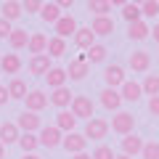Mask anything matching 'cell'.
Listing matches in <instances>:
<instances>
[{
  "instance_id": "obj_1",
  "label": "cell",
  "mask_w": 159,
  "mask_h": 159,
  "mask_svg": "<svg viewBox=\"0 0 159 159\" xmlns=\"http://www.w3.org/2000/svg\"><path fill=\"white\" fill-rule=\"evenodd\" d=\"M109 133V122L101 117H90L88 119V125H85V133L82 135L88 138V141H101V138H106Z\"/></svg>"
},
{
  "instance_id": "obj_2",
  "label": "cell",
  "mask_w": 159,
  "mask_h": 159,
  "mask_svg": "<svg viewBox=\"0 0 159 159\" xmlns=\"http://www.w3.org/2000/svg\"><path fill=\"white\" fill-rule=\"evenodd\" d=\"M40 146L43 148H58L61 146V141H64V135H61V130H58L56 125H45V127H40Z\"/></svg>"
},
{
  "instance_id": "obj_3",
  "label": "cell",
  "mask_w": 159,
  "mask_h": 159,
  "mask_svg": "<svg viewBox=\"0 0 159 159\" xmlns=\"http://www.w3.org/2000/svg\"><path fill=\"white\" fill-rule=\"evenodd\" d=\"M93 109H96V106H93V101L88 96H74L72 103H69V111H72L77 119H90L93 117Z\"/></svg>"
},
{
  "instance_id": "obj_4",
  "label": "cell",
  "mask_w": 159,
  "mask_h": 159,
  "mask_svg": "<svg viewBox=\"0 0 159 159\" xmlns=\"http://www.w3.org/2000/svg\"><path fill=\"white\" fill-rule=\"evenodd\" d=\"M111 127L114 133H119V135H127V133H133V127H135V117H133L130 111H117L111 117Z\"/></svg>"
},
{
  "instance_id": "obj_5",
  "label": "cell",
  "mask_w": 159,
  "mask_h": 159,
  "mask_svg": "<svg viewBox=\"0 0 159 159\" xmlns=\"http://www.w3.org/2000/svg\"><path fill=\"white\" fill-rule=\"evenodd\" d=\"M16 125H19L21 133H37L40 127H43V119H40L37 111H27V109H24V111L16 117Z\"/></svg>"
},
{
  "instance_id": "obj_6",
  "label": "cell",
  "mask_w": 159,
  "mask_h": 159,
  "mask_svg": "<svg viewBox=\"0 0 159 159\" xmlns=\"http://www.w3.org/2000/svg\"><path fill=\"white\" fill-rule=\"evenodd\" d=\"M61 146L66 148L69 154H80V151H85V146H88V138L82 135V133H77V130H72V133H66V135H64V141H61Z\"/></svg>"
},
{
  "instance_id": "obj_7",
  "label": "cell",
  "mask_w": 159,
  "mask_h": 159,
  "mask_svg": "<svg viewBox=\"0 0 159 159\" xmlns=\"http://www.w3.org/2000/svg\"><path fill=\"white\" fill-rule=\"evenodd\" d=\"M24 103H27V111H43V109L51 103V98L45 96V90H29L27 98H24Z\"/></svg>"
},
{
  "instance_id": "obj_8",
  "label": "cell",
  "mask_w": 159,
  "mask_h": 159,
  "mask_svg": "<svg viewBox=\"0 0 159 159\" xmlns=\"http://www.w3.org/2000/svg\"><path fill=\"white\" fill-rule=\"evenodd\" d=\"M127 64H130L133 72L143 74V72H148V66H151V53L148 51H133L130 58H127Z\"/></svg>"
},
{
  "instance_id": "obj_9",
  "label": "cell",
  "mask_w": 159,
  "mask_h": 159,
  "mask_svg": "<svg viewBox=\"0 0 159 159\" xmlns=\"http://www.w3.org/2000/svg\"><path fill=\"white\" fill-rule=\"evenodd\" d=\"M88 74H90V64H88L85 56L74 58V61L69 64V69H66V77H69V80H85Z\"/></svg>"
},
{
  "instance_id": "obj_10",
  "label": "cell",
  "mask_w": 159,
  "mask_h": 159,
  "mask_svg": "<svg viewBox=\"0 0 159 159\" xmlns=\"http://www.w3.org/2000/svg\"><path fill=\"white\" fill-rule=\"evenodd\" d=\"M101 106L109 109V111H119V106H122V96H119L117 88H103V90H101Z\"/></svg>"
},
{
  "instance_id": "obj_11",
  "label": "cell",
  "mask_w": 159,
  "mask_h": 159,
  "mask_svg": "<svg viewBox=\"0 0 159 159\" xmlns=\"http://www.w3.org/2000/svg\"><path fill=\"white\" fill-rule=\"evenodd\" d=\"M119 96H122V101H130V103H135V101H141V96H143V88L138 85V82H133V80H125V82L119 85Z\"/></svg>"
},
{
  "instance_id": "obj_12",
  "label": "cell",
  "mask_w": 159,
  "mask_h": 159,
  "mask_svg": "<svg viewBox=\"0 0 159 159\" xmlns=\"http://www.w3.org/2000/svg\"><path fill=\"white\" fill-rule=\"evenodd\" d=\"M53 29H56V34L64 37V40L74 37V32H77V21H74V16H64V13H61V19L53 24Z\"/></svg>"
},
{
  "instance_id": "obj_13",
  "label": "cell",
  "mask_w": 159,
  "mask_h": 159,
  "mask_svg": "<svg viewBox=\"0 0 159 159\" xmlns=\"http://www.w3.org/2000/svg\"><path fill=\"white\" fill-rule=\"evenodd\" d=\"M103 82H106V88H119L122 82H125V69L117 66V64L106 66L103 69Z\"/></svg>"
},
{
  "instance_id": "obj_14",
  "label": "cell",
  "mask_w": 159,
  "mask_h": 159,
  "mask_svg": "<svg viewBox=\"0 0 159 159\" xmlns=\"http://www.w3.org/2000/svg\"><path fill=\"white\" fill-rule=\"evenodd\" d=\"M51 66H53V64H51V56H48V53H37V56L29 58V72H32V74H40V77H45Z\"/></svg>"
},
{
  "instance_id": "obj_15",
  "label": "cell",
  "mask_w": 159,
  "mask_h": 159,
  "mask_svg": "<svg viewBox=\"0 0 159 159\" xmlns=\"http://www.w3.org/2000/svg\"><path fill=\"white\" fill-rule=\"evenodd\" d=\"M19 135H21V130H19L16 122H3V125H0V143H3V146L19 143Z\"/></svg>"
},
{
  "instance_id": "obj_16",
  "label": "cell",
  "mask_w": 159,
  "mask_h": 159,
  "mask_svg": "<svg viewBox=\"0 0 159 159\" xmlns=\"http://www.w3.org/2000/svg\"><path fill=\"white\" fill-rule=\"evenodd\" d=\"M143 148V138L135 135V133H127L125 138H122V154H127V157H138Z\"/></svg>"
},
{
  "instance_id": "obj_17",
  "label": "cell",
  "mask_w": 159,
  "mask_h": 159,
  "mask_svg": "<svg viewBox=\"0 0 159 159\" xmlns=\"http://www.w3.org/2000/svg\"><path fill=\"white\" fill-rule=\"evenodd\" d=\"M74 45L88 51L90 45H96V32L90 27H77V32H74Z\"/></svg>"
},
{
  "instance_id": "obj_18",
  "label": "cell",
  "mask_w": 159,
  "mask_h": 159,
  "mask_svg": "<svg viewBox=\"0 0 159 159\" xmlns=\"http://www.w3.org/2000/svg\"><path fill=\"white\" fill-rule=\"evenodd\" d=\"M48 98H51V103H53V106H58V109H66L69 103H72L74 93L69 90L66 85H61V88H56V90H53V93H51Z\"/></svg>"
},
{
  "instance_id": "obj_19",
  "label": "cell",
  "mask_w": 159,
  "mask_h": 159,
  "mask_svg": "<svg viewBox=\"0 0 159 159\" xmlns=\"http://www.w3.org/2000/svg\"><path fill=\"white\" fill-rule=\"evenodd\" d=\"M90 29L96 32V37H98V34H101V37H106V34L114 32V19H111V16H93Z\"/></svg>"
},
{
  "instance_id": "obj_20",
  "label": "cell",
  "mask_w": 159,
  "mask_h": 159,
  "mask_svg": "<svg viewBox=\"0 0 159 159\" xmlns=\"http://www.w3.org/2000/svg\"><path fill=\"white\" fill-rule=\"evenodd\" d=\"M66 80H69V77H66V69H61V66H51V69H48V74H45V82H48L51 90L66 85Z\"/></svg>"
},
{
  "instance_id": "obj_21",
  "label": "cell",
  "mask_w": 159,
  "mask_h": 159,
  "mask_svg": "<svg viewBox=\"0 0 159 159\" xmlns=\"http://www.w3.org/2000/svg\"><path fill=\"white\" fill-rule=\"evenodd\" d=\"M56 127L61 133H72L74 127H77V117H74L72 111H66V109H58L56 114Z\"/></svg>"
},
{
  "instance_id": "obj_22",
  "label": "cell",
  "mask_w": 159,
  "mask_h": 159,
  "mask_svg": "<svg viewBox=\"0 0 159 159\" xmlns=\"http://www.w3.org/2000/svg\"><path fill=\"white\" fill-rule=\"evenodd\" d=\"M0 69H3V74H19V69H21L19 53H3L0 56Z\"/></svg>"
},
{
  "instance_id": "obj_23",
  "label": "cell",
  "mask_w": 159,
  "mask_h": 159,
  "mask_svg": "<svg viewBox=\"0 0 159 159\" xmlns=\"http://www.w3.org/2000/svg\"><path fill=\"white\" fill-rule=\"evenodd\" d=\"M148 34H151V29H148V24L143 21V19L127 24V37H130V40H138V43H141V40H146Z\"/></svg>"
},
{
  "instance_id": "obj_24",
  "label": "cell",
  "mask_w": 159,
  "mask_h": 159,
  "mask_svg": "<svg viewBox=\"0 0 159 159\" xmlns=\"http://www.w3.org/2000/svg\"><path fill=\"white\" fill-rule=\"evenodd\" d=\"M0 16L3 19H8V21H16V19H21V13H24V8H21V3L19 0H3V8H0Z\"/></svg>"
},
{
  "instance_id": "obj_25",
  "label": "cell",
  "mask_w": 159,
  "mask_h": 159,
  "mask_svg": "<svg viewBox=\"0 0 159 159\" xmlns=\"http://www.w3.org/2000/svg\"><path fill=\"white\" fill-rule=\"evenodd\" d=\"M27 48H29V53H32V56H37V53H45V51H48V34H43V32L29 34Z\"/></svg>"
},
{
  "instance_id": "obj_26",
  "label": "cell",
  "mask_w": 159,
  "mask_h": 159,
  "mask_svg": "<svg viewBox=\"0 0 159 159\" xmlns=\"http://www.w3.org/2000/svg\"><path fill=\"white\" fill-rule=\"evenodd\" d=\"M27 82H24L21 77H13L11 82H8V96H11V101H24L27 98Z\"/></svg>"
},
{
  "instance_id": "obj_27",
  "label": "cell",
  "mask_w": 159,
  "mask_h": 159,
  "mask_svg": "<svg viewBox=\"0 0 159 159\" xmlns=\"http://www.w3.org/2000/svg\"><path fill=\"white\" fill-rule=\"evenodd\" d=\"M40 19L45 24H56L58 19H61V8L56 6V3H43V8H40Z\"/></svg>"
},
{
  "instance_id": "obj_28",
  "label": "cell",
  "mask_w": 159,
  "mask_h": 159,
  "mask_svg": "<svg viewBox=\"0 0 159 159\" xmlns=\"http://www.w3.org/2000/svg\"><path fill=\"white\" fill-rule=\"evenodd\" d=\"M48 56L51 58H58V56H64L66 53V40L64 37H58V34H53V37H48Z\"/></svg>"
},
{
  "instance_id": "obj_29",
  "label": "cell",
  "mask_w": 159,
  "mask_h": 159,
  "mask_svg": "<svg viewBox=\"0 0 159 159\" xmlns=\"http://www.w3.org/2000/svg\"><path fill=\"white\" fill-rule=\"evenodd\" d=\"M27 43H29V32H27V29H13V32L8 34V45H11L13 51L27 48Z\"/></svg>"
},
{
  "instance_id": "obj_30",
  "label": "cell",
  "mask_w": 159,
  "mask_h": 159,
  "mask_svg": "<svg viewBox=\"0 0 159 159\" xmlns=\"http://www.w3.org/2000/svg\"><path fill=\"white\" fill-rule=\"evenodd\" d=\"M19 146H21L24 154H34L37 146H40V138L34 135V133H21V135H19Z\"/></svg>"
},
{
  "instance_id": "obj_31",
  "label": "cell",
  "mask_w": 159,
  "mask_h": 159,
  "mask_svg": "<svg viewBox=\"0 0 159 159\" xmlns=\"http://www.w3.org/2000/svg\"><path fill=\"white\" fill-rule=\"evenodd\" d=\"M106 45H101V43H96V45H90L88 48V53H85V58H88V64H101L103 58H106Z\"/></svg>"
},
{
  "instance_id": "obj_32",
  "label": "cell",
  "mask_w": 159,
  "mask_h": 159,
  "mask_svg": "<svg viewBox=\"0 0 159 159\" xmlns=\"http://www.w3.org/2000/svg\"><path fill=\"white\" fill-rule=\"evenodd\" d=\"M88 11H93V16H109L111 3L109 0H88Z\"/></svg>"
},
{
  "instance_id": "obj_33",
  "label": "cell",
  "mask_w": 159,
  "mask_h": 159,
  "mask_svg": "<svg viewBox=\"0 0 159 159\" xmlns=\"http://www.w3.org/2000/svg\"><path fill=\"white\" fill-rule=\"evenodd\" d=\"M141 88H143L146 96H159V74H146Z\"/></svg>"
},
{
  "instance_id": "obj_34",
  "label": "cell",
  "mask_w": 159,
  "mask_h": 159,
  "mask_svg": "<svg viewBox=\"0 0 159 159\" xmlns=\"http://www.w3.org/2000/svg\"><path fill=\"white\" fill-rule=\"evenodd\" d=\"M122 19H125L127 24L143 19V16H141V6H135V3H125V6H122Z\"/></svg>"
},
{
  "instance_id": "obj_35",
  "label": "cell",
  "mask_w": 159,
  "mask_h": 159,
  "mask_svg": "<svg viewBox=\"0 0 159 159\" xmlns=\"http://www.w3.org/2000/svg\"><path fill=\"white\" fill-rule=\"evenodd\" d=\"M157 13H159V0H146L141 6V16L143 19H154Z\"/></svg>"
},
{
  "instance_id": "obj_36",
  "label": "cell",
  "mask_w": 159,
  "mask_h": 159,
  "mask_svg": "<svg viewBox=\"0 0 159 159\" xmlns=\"http://www.w3.org/2000/svg\"><path fill=\"white\" fill-rule=\"evenodd\" d=\"M141 157L143 159H159V141L157 143H143V148H141Z\"/></svg>"
},
{
  "instance_id": "obj_37",
  "label": "cell",
  "mask_w": 159,
  "mask_h": 159,
  "mask_svg": "<svg viewBox=\"0 0 159 159\" xmlns=\"http://www.w3.org/2000/svg\"><path fill=\"white\" fill-rule=\"evenodd\" d=\"M90 157H93V159H114L117 154H114V148H111V146H106V143H101V146H98L96 151L90 154Z\"/></svg>"
},
{
  "instance_id": "obj_38",
  "label": "cell",
  "mask_w": 159,
  "mask_h": 159,
  "mask_svg": "<svg viewBox=\"0 0 159 159\" xmlns=\"http://www.w3.org/2000/svg\"><path fill=\"white\" fill-rule=\"evenodd\" d=\"M21 8L27 13H40V8H43V0H21Z\"/></svg>"
},
{
  "instance_id": "obj_39",
  "label": "cell",
  "mask_w": 159,
  "mask_h": 159,
  "mask_svg": "<svg viewBox=\"0 0 159 159\" xmlns=\"http://www.w3.org/2000/svg\"><path fill=\"white\" fill-rule=\"evenodd\" d=\"M13 32V27H11V21L8 19H3L0 16V40H8V34Z\"/></svg>"
},
{
  "instance_id": "obj_40",
  "label": "cell",
  "mask_w": 159,
  "mask_h": 159,
  "mask_svg": "<svg viewBox=\"0 0 159 159\" xmlns=\"http://www.w3.org/2000/svg\"><path fill=\"white\" fill-rule=\"evenodd\" d=\"M148 111H151L154 117H159V96H151V98H148Z\"/></svg>"
},
{
  "instance_id": "obj_41",
  "label": "cell",
  "mask_w": 159,
  "mask_h": 159,
  "mask_svg": "<svg viewBox=\"0 0 159 159\" xmlns=\"http://www.w3.org/2000/svg\"><path fill=\"white\" fill-rule=\"evenodd\" d=\"M8 101H11V96H8V88H6V85H0V106H6Z\"/></svg>"
},
{
  "instance_id": "obj_42",
  "label": "cell",
  "mask_w": 159,
  "mask_h": 159,
  "mask_svg": "<svg viewBox=\"0 0 159 159\" xmlns=\"http://www.w3.org/2000/svg\"><path fill=\"white\" fill-rule=\"evenodd\" d=\"M53 3H56V6L61 8V11H69V8L74 6V0H53Z\"/></svg>"
},
{
  "instance_id": "obj_43",
  "label": "cell",
  "mask_w": 159,
  "mask_h": 159,
  "mask_svg": "<svg viewBox=\"0 0 159 159\" xmlns=\"http://www.w3.org/2000/svg\"><path fill=\"white\" fill-rule=\"evenodd\" d=\"M151 37H154V43H159V24H154V29H151Z\"/></svg>"
},
{
  "instance_id": "obj_44",
  "label": "cell",
  "mask_w": 159,
  "mask_h": 159,
  "mask_svg": "<svg viewBox=\"0 0 159 159\" xmlns=\"http://www.w3.org/2000/svg\"><path fill=\"white\" fill-rule=\"evenodd\" d=\"M74 159H93L90 154H85V151H80V154H74Z\"/></svg>"
},
{
  "instance_id": "obj_45",
  "label": "cell",
  "mask_w": 159,
  "mask_h": 159,
  "mask_svg": "<svg viewBox=\"0 0 159 159\" xmlns=\"http://www.w3.org/2000/svg\"><path fill=\"white\" fill-rule=\"evenodd\" d=\"M109 3H111V6H119V8H122L125 3H130V0H109Z\"/></svg>"
},
{
  "instance_id": "obj_46",
  "label": "cell",
  "mask_w": 159,
  "mask_h": 159,
  "mask_svg": "<svg viewBox=\"0 0 159 159\" xmlns=\"http://www.w3.org/2000/svg\"><path fill=\"white\" fill-rule=\"evenodd\" d=\"M21 159H40V157H37V154H24Z\"/></svg>"
},
{
  "instance_id": "obj_47",
  "label": "cell",
  "mask_w": 159,
  "mask_h": 159,
  "mask_svg": "<svg viewBox=\"0 0 159 159\" xmlns=\"http://www.w3.org/2000/svg\"><path fill=\"white\" fill-rule=\"evenodd\" d=\"M0 159H6V146L0 143Z\"/></svg>"
},
{
  "instance_id": "obj_48",
  "label": "cell",
  "mask_w": 159,
  "mask_h": 159,
  "mask_svg": "<svg viewBox=\"0 0 159 159\" xmlns=\"http://www.w3.org/2000/svg\"><path fill=\"white\" fill-rule=\"evenodd\" d=\"M114 159H133V157H127V154H117Z\"/></svg>"
},
{
  "instance_id": "obj_49",
  "label": "cell",
  "mask_w": 159,
  "mask_h": 159,
  "mask_svg": "<svg viewBox=\"0 0 159 159\" xmlns=\"http://www.w3.org/2000/svg\"><path fill=\"white\" fill-rule=\"evenodd\" d=\"M133 3H135V6H143V3H146V0H133Z\"/></svg>"
},
{
  "instance_id": "obj_50",
  "label": "cell",
  "mask_w": 159,
  "mask_h": 159,
  "mask_svg": "<svg viewBox=\"0 0 159 159\" xmlns=\"http://www.w3.org/2000/svg\"><path fill=\"white\" fill-rule=\"evenodd\" d=\"M0 56H3V53H0Z\"/></svg>"
}]
</instances>
